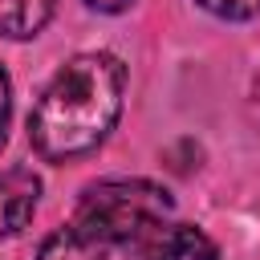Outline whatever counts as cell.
Masks as SVG:
<instances>
[{
	"label": "cell",
	"instance_id": "cell-2",
	"mask_svg": "<svg viewBox=\"0 0 260 260\" xmlns=\"http://www.w3.org/2000/svg\"><path fill=\"white\" fill-rule=\"evenodd\" d=\"M171 207V191L150 179H106L77 199L69 223L106 248H146V240L167 228Z\"/></svg>",
	"mask_w": 260,
	"mask_h": 260
},
{
	"label": "cell",
	"instance_id": "cell-3",
	"mask_svg": "<svg viewBox=\"0 0 260 260\" xmlns=\"http://www.w3.org/2000/svg\"><path fill=\"white\" fill-rule=\"evenodd\" d=\"M41 199V179L28 167H4L0 171V236L20 232Z\"/></svg>",
	"mask_w": 260,
	"mask_h": 260
},
{
	"label": "cell",
	"instance_id": "cell-5",
	"mask_svg": "<svg viewBox=\"0 0 260 260\" xmlns=\"http://www.w3.org/2000/svg\"><path fill=\"white\" fill-rule=\"evenodd\" d=\"M57 12V0H0V37L28 41Z\"/></svg>",
	"mask_w": 260,
	"mask_h": 260
},
{
	"label": "cell",
	"instance_id": "cell-7",
	"mask_svg": "<svg viewBox=\"0 0 260 260\" xmlns=\"http://www.w3.org/2000/svg\"><path fill=\"white\" fill-rule=\"evenodd\" d=\"M199 8H207L211 16H223V20H248L260 12V0H195Z\"/></svg>",
	"mask_w": 260,
	"mask_h": 260
},
{
	"label": "cell",
	"instance_id": "cell-1",
	"mask_svg": "<svg viewBox=\"0 0 260 260\" xmlns=\"http://www.w3.org/2000/svg\"><path fill=\"white\" fill-rule=\"evenodd\" d=\"M126 98V65L114 53H77L41 89L28 114V142L49 162L98 150L118 126Z\"/></svg>",
	"mask_w": 260,
	"mask_h": 260
},
{
	"label": "cell",
	"instance_id": "cell-10",
	"mask_svg": "<svg viewBox=\"0 0 260 260\" xmlns=\"http://www.w3.org/2000/svg\"><path fill=\"white\" fill-rule=\"evenodd\" d=\"M256 102H260V77H256Z\"/></svg>",
	"mask_w": 260,
	"mask_h": 260
},
{
	"label": "cell",
	"instance_id": "cell-8",
	"mask_svg": "<svg viewBox=\"0 0 260 260\" xmlns=\"http://www.w3.org/2000/svg\"><path fill=\"white\" fill-rule=\"evenodd\" d=\"M8 122H12V81H8V73L0 65V146L8 138Z\"/></svg>",
	"mask_w": 260,
	"mask_h": 260
},
{
	"label": "cell",
	"instance_id": "cell-4",
	"mask_svg": "<svg viewBox=\"0 0 260 260\" xmlns=\"http://www.w3.org/2000/svg\"><path fill=\"white\" fill-rule=\"evenodd\" d=\"M142 256L146 260H219V248L195 223H167L146 240Z\"/></svg>",
	"mask_w": 260,
	"mask_h": 260
},
{
	"label": "cell",
	"instance_id": "cell-6",
	"mask_svg": "<svg viewBox=\"0 0 260 260\" xmlns=\"http://www.w3.org/2000/svg\"><path fill=\"white\" fill-rule=\"evenodd\" d=\"M106 256H110V248L98 244L93 236L77 232L73 223L57 228V232L45 236L41 248H37V260H106Z\"/></svg>",
	"mask_w": 260,
	"mask_h": 260
},
{
	"label": "cell",
	"instance_id": "cell-9",
	"mask_svg": "<svg viewBox=\"0 0 260 260\" xmlns=\"http://www.w3.org/2000/svg\"><path fill=\"white\" fill-rule=\"evenodd\" d=\"M89 8H98V12H122V8H130L134 0H85Z\"/></svg>",
	"mask_w": 260,
	"mask_h": 260
}]
</instances>
